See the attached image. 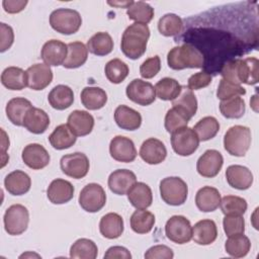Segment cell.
Masks as SVG:
<instances>
[{
	"label": "cell",
	"mask_w": 259,
	"mask_h": 259,
	"mask_svg": "<svg viewBox=\"0 0 259 259\" xmlns=\"http://www.w3.org/2000/svg\"><path fill=\"white\" fill-rule=\"evenodd\" d=\"M24 164L32 170H40L50 164L51 157L48 151L40 144L32 143L24 147L21 154Z\"/></svg>",
	"instance_id": "15"
},
{
	"label": "cell",
	"mask_w": 259,
	"mask_h": 259,
	"mask_svg": "<svg viewBox=\"0 0 259 259\" xmlns=\"http://www.w3.org/2000/svg\"><path fill=\"white\" fill-rule=\"evenodd\" d=\"M67 46L68 54L63 66L67 69H76L83 66L88 58L87 47L81 41H73Z\"/></svg>",
	"instance_id": "36"
},
{
	"label": "cell",
	"mask_w": 259,
	"mask_h": 259,
	"mask_svg": "<svg viewBox=\"0 0 259 259\" xmlns=\"http://www.w3.org/2000/svg\"><path fill=\"white\" fill-rule=\"evenodd\" d=\"M27 87L38 91L48 87L53 81V71L46 64H34L27 68Z\"/></svg>",
	"instance_id": "17"
},
{
	"label": "cell",
	"mask_w": 259,
	"mask_h": 259,
	"mask_svg": "<svg viewBox=\"0 0 259 259\" xmlns=\"http://www.w3.org/2000/svg\"><path fill=\"white\" fill-rule=\"evenodd\" d=\"M221 203L220 191L211 186H203L195 195V204L200 211H214Z\"/></svg>",
	"instance_id": "28"
},
{
	"label": "cell",
	"mask_w": 259,
	"mask_h": 259,
	"mask_svg": "<svg viewBox=\"0 0 259 259\" xmlns=\"http://www.w3.org/2000/svg\"><path fill=\"white\" fill-rule=\"evenodd\" d=\"M114 120L122 130L136 131L142 124V115L132 107L118 105L114 110Z\"/></svg>",
	"instance_id": "24"
},
{
	"label": "cell",
	"mask_w": 259,
	"mask_h": 259,
	"mask_svg": "<svg viewBox=\"0 0 259 259\" xmlns=\"http://www.w3.org/2000/svg\"><path fill=\"white\" fill-rule=\"evenodd\" d=\"M130 72L128 66L119 59H112L106 63L104 73L109 82L119 84L127 77Z\"/></svg>",
	"instance_id": "45"
},
{
	"label": "cell",
	"mask_w": 259,
	"mask_h": 259,
	"mask_svg": "<svg viewBox=\"0 0 259 259\" xmlns=\"http://www.w3.org/2000/svg\"><path fill=\"white\" fill-rule=\"evenodd\" d=\"M221 75L233 84L254 85L258 82V60L253 57L231 60L223 66Z\"/></svg>",
	"instance_id": "1"
},
{
	"label": "cell",
	"mask_w": 259,
	"mask_h": 259,
	"mask_svg": "<svg viewBox=\"0 0 259 259\" xmlns=\"http://www.w3.org/2000/svg\"><path fill=\"white\" fill-rule=\"evenodd\" d=\"M172 106L178 107L191 118L197 111L196 96L188 87H182L180 94L174 100H172Z\"/></svg>",
	"instance_id": "41"
},
{
	"label": "cell",
	"mask_w": 259,
	"mask_h": 259,
	"mask_svg": "<svg viewBox=\"0 0 259 259\" xmlns=\"http://www.w3.org/2000/svg\"><path fill=\"white\" fill-rule=\"evenodd\" d=\"M50 125V117L48 113L40 108L31 107L25 114L23 125L28 132L40 135L47 131Z\"/></svg>",
	"instance_id": "25"
},
{
	"label": "cell",
	"mask_w": 259,
	"mask_h": 259,
	"mask_svg": "<svg viewBox=\"0 0 259 259\" xmlns=\"http://www.w3.org/2000/svg\"><path fill=\"white\" fill-rule=\"evenodd\" d=\"M220 110L223 116L227 118H241L246 110L245 101L240 96L221 100Z\"/></svg>",
	"instance_id": "44"
},
{
	"label": "cell",
	"mask_w": 259,
	"mask_h": 259,
	"mask_svg": "<svg viewBox=\"0 0 259 259\" xmlns=\"http://www.w3.org/2000/svg\"><path fill=\"white\" fill-rule=\"evenodd\" d=\"M98 255V248L96 244L86 238L78 239L73 243L70 248V257L71 258H80V259H95Z\"/></svg>",
	"instance_id": "40"
},
{
	"label": "cell",
	"mask_w": 259,
	"mask_h": 259,
	"mask_svg": "<svg viewBox=\"0 0 259 259\" xmlns=\"http://www.w3.org/2000/svg\"><path fill=\"white\" fill-rule=\"evenodd\" d=\"M126 14L130 19L138 23H149L154 17V8L143 1H137L127 8Z\"/></svg>",
	"instance_id": "43"
},
{
	"label": "cell",
	"mask_w": 259,
	"mask_h": 259,
	"mask_svg": "<svg viewBox=\"0 0 259 259\" xmlns=\"http://www.w3.org/2000/svg\"><path fill=\"white\" fill-rule=\"evenodd\" d=\"M160 195L167 204L178 206L186 201L188 186L180 177H166L160 182Z\"/></svg>",
	"instance_id": "6"
},
{
	"label": "cell",
	"mask_w": 259,
	"mask_h": 259,
	"mask_svg": "<svg viewBox=\"0 0 259 259\" xmlns=\"http://www.w3.org/2000/svg\"><path fill=\"white\" fill-rule=\"evenodd\" d=\"M199 141L206 142L217 136L220 131V123L213 116H204L193 126Z\"/></svg>",
	"instance_id": "42"
},
{
	"label": "cell",
	"mask_w": 259,
	"mask_h": 259,
	"mask_svg": "<svg viewBox=\"0 0 259 259\" xmlns=\"http://www.w3.org/2000/svg\"><path fill=\"white\" fill-rule=\"evenodd\" d=\"M251 130L245 125H234L224 136V148L232 156L243 157L251 146Z\"/></svg>",
	"instance_id": "4"
},
{
	"label": "cell",
	"mask_w": 259,
	"mask_h": 259,
	"mask_svg": "<svg viewBox=\"0 0 259 259\" xmlns=\"http://www.w3.org/2000/svg\"><path fill=\"white\" fill-rule=\"evenodd\" d=\"M123 220L116 212H108L104 214L99 222L100 234L106 239H117L123 233Z\"/></svg>",
	"instance_id": "29"
},
{
	"label": "cell",
	"mask_w": 259,
	"mask_h": 259,
	"mask_svg": "<svg viewBox=\"0 0 259 259\" xmlns=\"http://www.w3.org/2000/svg\"><path fill=\"white\" fill-rule=\"evenodd\" d=\"M77 137L71 131L68 124L58 125L49 137L51 146L56 150H65L72 147L76 143Z\"/></svg>",
	"instance_id": "34"
},
{
	"label": "cell",
	"mask_w": 259,
	"mask_h": 259,
	"mask_svg": "<svg viewBox=\"0 0 259 259\" xmlns=\"http://www.w3.org/2000/svg\"><path fill=\"white\" fill-rule=\"evenodd\" d=\"M127 199L137 209H146L153 202V193L150 186L144 182H136L127 191Z\"/></svg>",
	"instance_id": "26"
},
{
	"label": "cell",
	"mask_w": 259,
	"mask_h": 259,
	"mask_svg": "<svg viewBox=\"0 0 259 259\" xmlns=\"http://www.w3.org/2000/svg\"><path fill=\"white\" fill-rule=\"evenodd\" d=\"M67 124L76 137L89 135L94 127V117L86 110L72 111L67 120Z\"/></svg>",
	"instance_id": "22"
},
{
	"label": "cell",
	"mask_w": 259,
	"mask_h": 259,
	"mask_svg": "<svg viewBox=\"0 0 259 259\" xmlns=\"http://www.w3.org/2000/svg\"><path fill=\"white\" fill-rule=\"evenodd\" d=\"M155 215L146 209H137L133 212L130 223L132 230L137 234H147L151 232L155 225Z\"/></svg>",
	"instance_id": "39"
},
{
	"label": "cell",
	"mask_w": 259,
	"mask_h": 259,
	"mask_svg": "<svg viewBox=\"0 0 259 259\" xmlns=\"http://www.w3.org/2000/svg\"><path fill=\"white\" fill-rule=\"evenodd\" d=\"M245 94H246V90L243 86L233 84L224 79H221L218 87V91H217V96L219 99L225 100L234 96H241Z\"/></svg>",
	"instance_id": "50"
},
{
	"label": "cell",
	"mask_w": 259,
	"mask_h": 259,
	"mask_svg": "<svg viewBox=\"0 0 259 259\" xmlns=\"http://www.w3.org/2000/svg\"><path fill=\"white\" fill-rule=\"evenodd\" d=\"M50 105L57 110H64L69 108L74 102L73 90L67 85L55 86L48 95Z\"/></svg>",
	"instance_id": "31"
},
{
	"label": "cell",
	"mask_w": 259,
	"mask_h": 259,
	"mask_svg": "<svg viewBox=\"0 0 259 259\" xmlns=\"http://www.w3.org/2000/svg\"><path fill=\"white\" fill-rule=\"evenodd\" d=\"M137 182L136 174L127 169H117L108 177V187L111 192L117 195H124Z\"/></svg>",
	"instance_id": "19"
},
{
	"label": "cell",
	"mask_w": 259,
	"mask_h": 259,
	"mask_svg": "<svg viewBox=\"0 0 259 259\" xmlns=\"http://www.w3.org/2000/svg\"><path fill=\"white\" fill-rule=\"evenodd\" d=\"M0 37H1V44H0V52L4 53L10 47L12 46L14 41V32L11 26L7 25L6 23H0Z\"/></svg>",
	"instance_id": "54"
},
{
	"label": "cell",
	"mask_w": 259,
	"mask_h": 259,
	"mask_svg": "<svg viewBox=\"0 0 259 259\" xmlns=\"http://www.w3.org/2000/svg\"><path fill=\"white\" fill-rule=\"evenodd\" d=\"M50 24L54 30L62 34L76 33L82 25V17L77 10L58 8L50 15Z\"/></svg>",
	"instance_id": "5"
},
{
	"label": "cell",
	"mask_w": 259,
	"mask_h": 259,
	"mask_svg": "<svg viewBox=\"0 0 259 259\" xmlns=\"http://www.w3.org/2000/svg\"><path fill=\"white\" fill-rule=\"evenodd\" d=\"M68 54V46L59 39H50L42 46L40 58L48 66L63 65Z\"/></svg>",
	"instance_id": "16"
},
{
	"label": "cell",
	"mask_w": 259,
	"mask_h": 259,
	"mask_svg": "<svg viewBox=\"0 0 259 259\" xmlns=\"http://www.w3.org/2000/svg\"><path fill=\"white\" fill-rule=\"evenodd\" d=\"M224 164L222 154L213 149L206 150L197 160L196 170L198 174L205 178L215 177Z\"/></svg>",
	"instance_id": "13"
},
{
	"label": "cell",
	"mask_w": 259,
	"mask_h": 259,
	"mask_svg": "<svg viewBox=\"0 0 259 259\" xmlns=\"http://www.w3.org/2000/svg\"><path fill=\"white\" fill-rule=\"evenodd\" d=\"M222 212L227 214H239L243 215L248 207L246 199L237 195H226L221 198L220 203Z\"/></svg>",
	"instance_id": "48"
},
{
	"label": "cell",
	"mask_w": 259,
	"mask_h": 259,
	"mask_svg": "<svg viewBox=\"0 0 259 259\" xmlns=\"http://www.w3.org/2000/svg\"><path fill=\"white\" fill-rule=\"evenodd\" d=\"M62 172L74 179L85 177L89 171L90 163L88 157L81 152L64 155L60 161Z\"/></svg>",
	"instance_id": "10"
},
{
	"label": "cell",
	"mask_w": 259,
	"mask_h": 259,
	"mask_svg": "<svg viewBox=\"0 0 259 259\" xmlns=\"http://www.w3.org/2000/svg\"><path fill=\"white\" fill-rule=\"evenodd\" d=\"M139 155L147 164L157 165L166 159L167 149L162 141L156 138H150L142 144Z\"/></svg>",
	"instance_id": "18"
},
{
	"label": "cell",
	"mask_w": 259,
	"mask_h": 259,
	"mask_svg": "<svg viewBox=\"0 0 259 259\" xmlns=\"http://www.w3.org/2000/svg\"><path fill=\"white\" fill-rule=\"evenodd\" d=\"M182 19L174 13H167L158 21V30L164 36H174L182 30Z\"/></svg>",
	"instance_id": "46"
},
{
	"label": "cell",
	"mask_w": 259,
	"mask_h": 259,
	"mask_svg": "<svg viewBox=\"0 0 259 259\" xmlns=\"http://www.w3.org/2000/svg\"><path fill=\"white\" fill-rule=\"evenodd\" d=\"M168 66L173 70H183L187 68H202L204 64L203 55L192 45L184 44L174 47L167 55Z\"/></svg>",
	"instance_id": "3"
},
{
	"label": "cell",
	"mask_w": 259,
	"mask_h": 259,
	"mask_svg": "<svg viewBox=\"0 0 259 259\" xmlns=\"http://www.w3.org/2000/svg\"><path fill=\"white\" fill-rule=\"evenodd\" d=\"M27 4L26 0H3L2 6L7 13L14 14L22 11Z\"/></svg>",
	"instance_id": "56"
},
{
	"label": "cell",
	"mask_w": 259,
	"mask_h": 259,
	"mask_svg": "<svg viewBox=\"0 0 259 259\" xmlns=\"http://www.w3.org/2000/svg\"><path fill=\"white\" fill-rule=\"evenodd\" d=\"M1 83L9 90H22L27 86L26 71L19 67H8L1 74Z\"/></svg>",
	"instance_id": "32"
},
{
	"label": "cell",
	"mask_w": 259,
	"mask_h": 259,
	"mask_svg": "<svg viewBox=\"0 0 259 259\" xmlns=\"http://www.w3.org/2000/svg\"><path fill=\"white\" fill-rule=\"evenodd\" d=\"M165 234L173 243L186 244L192 239V227L185 217L173 215L165 225Z\"/></svg>",
	"instance_id": "11"
},
{
	"label": "cell",
	"mask_w": 259,
	"mask_h": 259,
	"mask_svg": "<svg viewBox=\"0 0 259 259\" xmlns=\"http://www.w3.org/2000/svg\"><path fill=\"white\" fill-rule=\"evenodd\" d=\"M82 104L89 110H97L102 108L107 102V94L100 87H85L80 95Z\"/></svg>",
	"instance_id": "33"
},
{
	"label": "cell",
	"mask_w": 259,
	"mask_h": 259,
	"mask_svg": "<svg viewBox=\"0 0 259 259\" xmlns=\"http://www.w3.org/2000/svg\"><path fill=\"white\" fill-rule=\"evenodd\" d=\"M223 227L228 237L244 234L245 232L244 218L239 214H227L223 220Z\"/></svg>",
	"instance_id": "49"
},
{
	"label": "cell",
	"mask_w": 259,
	"mask_h": 259,
	"mask_svg": "<svg viewBox=\"0 0 259 259\" xmlns=\"http://www.w3.org/2000/svg\"><path fill=\"white\" fill-rule=\"evenodd\" d=\"M161 70V60L159 56H154L146 61L140 67V74L145 79L154 78Z\"/></svg>",
	"instance_id": "51"
},
{
	"label": "cell",
	"mask_w": 259,
	"mask_h": 259,
	"mask_svg": "<svg viewBox=\"0 0 259 259\" xmlns=\"http://www.w3.org/2000/svg\"><path fill=\"white\" fill-rule=\"evenodd\" d=\"M199 139L193 128L184 126L171 134V146L179 156L192 155L199 146Z\"/></svg>",
	"instance_id": "8"
},
{
	"label": "cell",
	"mask_w": 259,
	"mask_h": 259,
	"mask_svg": "<svg viewBox=\"0 0 259 259\" xmlns=\"http://www.w3.org/2000/svg\"><path fill=\"white\" fill-rule=\"evenodd\" d=\"M109 5L112 6H116V7H124V8H128L134 1H124V2H107Z\"/></svg>",
	"instance_id": "57"
},
{
	"label": "cell",
	"mask_w": 259,
	"mask_h": 259,
	"mask_svg": "<svg viewBox=\"0 0 259 259\" xmlns=\"http://www.w3.org/2000/svg\"><path fill=\"white\" fill-rule=\"evenodd\" d=\"M190 119L191 118L184 111H182L178 107L172 106V108H170L165 115L164 125L166 131L172 134L173 132L181 127L187 126V123Z\"/></svg>",
	"instance_id": "47"
},
{
	"label": "cell",
	"mask_w": 259,
	"mask_h": 259,
	"mask_svg": "<svg viewBox=\"0 0 259 259\" xmlns=\"http://www.w3.org/2000/svg\"><path fill=\"white\" fill-rule=\"evenodd\" d=\"M173 257L172 249L166 245L153 246L145 253V258L147 259H172Z\"/></svg>",
	"instance_id": "53"
},
{
	"label": "cell",
	"mask_w": 259,
	"mask_h": 259,
	"mask_svg": "<svg viewBox=\"0 0 259 259\" xmlns=\"http://www.w3.org/2000/svg\"><path fill=\"white\" fill-rule=\"evenodd\" d=\"M125 94L130 100L142 106L150 105L156 99L155 87L150 82L142 79H134L131 81L126 86Z\"/></svg>",
	"instance_id": "12"
},
{
	"label": "cell",
	"mask_w": 259,
	"mask_h": 259,
	"mask_svg": "<svg viewBox=\"0 0 259 259\" xmlns=\"http://www.w3.org/2000/svg\"><path fill=\"white\" fill-rule=\"evenodd\" d=\"M229 185L238 190H246L253 184V174L249 168L242 165H231L226 170Z\"/></svg>",
	"instance_id": "21"
},
{
	"label": "cell",
	"mask_w": 259,
	"mask_h": 259,
	"mask_svg": "<svg viewBox=\"0 0 259 259\" xmlns=\"http://www.w3.org/2000/svg\"><path fill=\"white\" fill-rule=\"evenodd\" d=\"M211 75L205 71L197 72L193 75H191L187 82V87L190 90H199L201 88L207 87L211 82Z\"/></svg>",
	"instance_id": "52"
},
{
	"label": "cell",
	"mask_w": 259,
	"mask_h": 259,
	"mask_svg": "<svg viewBox=\"0 0 259 259\" xmlns=\"http://www.w3.org/2000/svg\"><path fill=\"white\" fill-rule=\"evenodd\" d=\"M32 107L31 102L24 97H14L6 104V115L8 119L17 126L23 125V119L26 112Z\"/></svg>",
	"instance_id": "30"
},
{
	"label": "cell",
	"mask_w": 259,
	"mask_h": 259,
	"mask_svg": "<svg viewBox=\"0 0 259 259\" xmlns=\"http://www.w3.org/2000/svg\"><path fill=\"white\" fill-rule=\"evenodd\" d=\"M74 191V186L70 181L57 178L50 183L47 189V196L54 204H64L73 198Z\"/></svg>",
	"instance_id": "20"
},
{
	"label": "cell",
	"mask_w": 259,
	"mask_h": 259,
	"mask_svg": "<svg viewBox=\"0 0 259 259\" xmlns=\"http://www.w3.org/2000/svg\"><path fill=\"white\" fill-rule=\"evenodd\" d=\"M4 229L8 235L18 236L24 233L29 223L28 209L22 204L10 205L3 217Z\"/></svg>",
	"instance_id": "7"
},
{
	"label": "cell",
	"mask_w": 259,
	"mask_h": 259,
	"mask_svg": "<svg viewBox=\"0 0 259 259\" xmlns=\"http://www.w3.org/2000/svg\"><path fill=\"white\" fill-rule=\"evenodd\" d=\"M109 153L115 161L122 163H131L137 158L134 142L123 136H116L110 141Z\"/></svg>",
	"instance_id": "14"
},
{
	"label": "cell",
	"mask_w": 259,
	"mask_h": 259,
	"mask_svg": "<svg viewBox=\"0 0 259 259\" xmlns=\"http://www.w3.org/2000/svg\"><path fill=\"white\" fill-rule=\"evenodd\" d=\"M181 89L182 86L180 83L176 79L170 77L162 78L155 85L156 96L165 101L174 100L180 94Z\"/></svg>",
	"instance_id": "38"
},
{
	"label": "cell",
	"mask_w": 259,
	"mask_h": 259,
	"mask_svg": "<svg viewBox=\"0 0 259 259\" xmlns=\"http://www.w3.org/2000/svg\"><path fill=\"white\" fill-rule=\"evenodd\" d=\"M251 249V242L244 234L230 236L225 243L226 252L235 258L245 257Z\"/></svg>",
	"instance_id": "37"
},
{
	"label": "cell",
	"mask_w": 259,
	"mask_h": 259,
	"mask_svg": "<svg viewBox=\"0 0 259 259\" xmlns=\"http://www.w3.org/2000/svg\"><path fill=\"white\" fill-rule=\"evenodd\" d=\"M27 256H36V257H40L39 255H37V254H31V253H25V254H22V255H20L19 257L20 258H22V257H27Z\"/></svg>",
	"instance_id": "58"
},
{
	"label": "cell",
	"mask_w": 259,
	"mask_h": 259,
	"mask_svg": "<svg viewBox=\"0 0 259 259\" xmlns=\"http://www.w3.org/2000/svg\"><path fill=\"white\" fill-rule=\"evenodd\" d=\"M87 50L91 54L102 57L110 54L113 50V40L108 32L99 31L93 34L87 41Z\"/></svg>",
	"instance_id": "35"
},
{
	"label": "cell",
	"mask_w": 259,
	"mask_h": 259,
	"mask_svg": "<svg viewBox=\"0 0 259 259\" xmlns=\"http://www.w3.org/2000/svg\"><path fill=\"white\" fill-rule=\"evenodd\" d=\"M150 29L147 24L135 22L127 26L122 33L120 49L125 57L131 60L141 58L147 50Z\"/></svg>",
	"instance_id": "2"
},
{
	"label": "cell",
	"mask_w": 259,
	"mask_h": 259,
	"mask_svg": "<svg viewBox=\"0 0 259 259\" xmlns=\"http://www.w3.org/2000/svg\"><path fill=\"white\" fill-rule=\"evenodd\" d=\"M4 186L12 195H23L29 191L31 179L24 171L14 170L5 177Z\"/></svg>",
	"instance_id": "23"
},
{
	"label": "cell",
	"mask_w": 259,
	"mask_h": 259,
	"mask_svg": "<svg viewBox=\"0 0 259 259\" xmlns=\"http://www.w3.org/2000/svg\"><path fill=\"white\" fill-rule=\"evenodd\" d=\"M78 201L85 211L97 212L106 203V193L100 184L89 183L80 191Z\"/></svg>",
	"instance_id": "9"
},
{
	"label": "cell",
	"mask_w": 259,
	"mask_h": 259,
	"mask_svg": "<svg viewBox=\"0 0 259 259\" xmlns=\"http://www.w3.org/2000/svg\"><path fill=\"white\" fill-rule=\"evenodd\" d=\"M217 237L218 228L212 220H201L192 227V239L198 245H209Z\"/></svg>",
	"instance_id": "27"
},
{
	"label": "cell",
	"mask_w": 259,
	"mask_h": 259,
	"mask_svg": "<svg viewBox=\"0 0 259 259\" xmlns=\"http://www.w3.org/2000/svg\"><path fill=\"white\" fill-rule=\"evenodd\" d=\"M104 258L106 259H131L132 254L130 251L121 246H112L107 249L104 254Z\"/></svg>",
	"instance_id": "55"
}]
</instances>
